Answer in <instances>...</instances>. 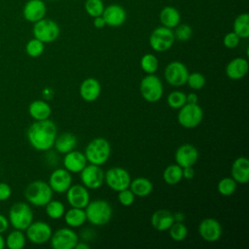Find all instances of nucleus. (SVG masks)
I'll return each instance as SVG.
<instances>
[{
  "mask_svg": "<svg viewBox=\"0 0 249 249\" xmlns=\"http://www.w3.org/2000/svg\"><path fill=\"white\" fill-rule=\"evenodd\" d=\"M163 181L168 185H176L183 179L182 167L177 163L169 164L165 167L162 173Z\"/></svg>",
  "mask_w": 249,
  "mask_h": 249,
  "instance_id": "473e14b6",
  "label": "nucleus"
},
{
  "mask_svg": "<svg viewBox=\"0 0 249 249\" xmlns=\"http://www.w3.org/2000/svg\"><path fill=\"white\" fill-rule=\"evenodd\" d=\"M89 221L93 226H104L112 218L113 209L110 203L105 199L89 200L88 205L84 208Z\"/></svg>",
  "mask_w": 249,
  "mask_h": 249,
  "instance_id": "f03ea898",
  "label": "nucleus"
},
{
  "mask_svg": "<svg viewBox=\"0 0 249 249\" xmlns=\"http://www.w3.org/2000/svg\"><path fill=\"white\" fill-rule=\"evenodd\" d=\"M199 236L207 242H215L220 239L223 233L221 224L214 218H205L198 225Z\"/></svg>",
  "mask_w": 249,
  "mask_h": 249,
  "instance_id": "2eb2a0df",
  "label": "nucleus"
},
{
  "mask_svg": "<svg viewBox=\"0 0 249 249\" xmlns=\"http://www.w3.org/2000/svg\"><path fill=\"white\" fill-rule=\"evenodd\" d=\"M9 225L10 223L8 218L5 215L0 214V233H4L8 230Z\"/></svg>",
  "mask_w": 249,
  "mask_h": 249,
  "instance_id": "de8ad7c7",
  "label": "nucleus"
},
{
  "mask_svg": "<svg viewBox=\"0 0 249 249\" xmlns=\"http://www.w3.org/2000/svg\"><path fill=\"white\" fill-rule=\"evenodd\" d=\"M180 20L181 16L179 11L172 6H166L160 12V21L162 26L172 29L180 23Z\"/></svg>",
  "mask_w": 249,
  "mask_h": 249,
  "instance_id": "cd10ccee",
  "label": "nucleus"
},
{
  "mask_svg": "<svg viewBox=\"0 0 249 249\" xmlns=\"http://www.w3.org/2000/svg\"><path fill=\"white\" fill-rule=\"evenodd\" d=\"M239 42H240V38L233 31L227 33L223 38V45L227 49L236 48L238 46Z\"/></svg>",
  "mask_w": 249,
  "mask_h": 249,
  "instance_id": "c03bdc74",
  "label": "nucleus"
},
{
  "mask_svg": "<svg viewBox=\"0 0 249 249\" xmlns=\"http://www.w3.org/2000/svg\"><path fill=\"white\" fill-rule=\"evenodd\" d=\"M78 239V234L72 228H61L52 233L50 242L53 249H73Z\"/></svg>",
  "mask_w": 249,
  "mask_h": 249,
  "instance_id": "ddd939ff",
  "label": "nucleus"
},
{
  "mask_svg": "<svg viewBox=\"0 0 249 249\" xmlns=\"http://www.w3.org/2000/svg\"><path fill=\"white\" fill-rule=\"evenodd\" d=\"M231 177L237 184H246L249 182V160L246 157H238L232 161Z\"/></svg>",
  "mask_w": 249,
  "mask_h": 249,
  "instance_id": "5701e85b",
  "label": "nucleus"
},
{
  "mask_svg": "<svg viewBox=\"0 0 249 249\" xmlns=\"http://www.w3.org/2000/svg\"><path fill=\"white\" fill-rule=\"evenodd\" d=\"M173 219L174 222H183L185 219V215L182 212H176L173 213Z\"/></svg>",
  "mask_w": 249,
  "mask_h": 249,
  "instance_id": "603ef678",
  "label": "nucleus"
},
{
  "mask_svg": "<svg viewBox=\"0 0 249 249\" xmlns=\"http://www.w3.org/2000/svg\"><path fill=\"white\" fill-rule=\"evenodd\" d=\"M168 233L174 241H182L188 235V229L183 222H174L168 229Z\"/></svg>",
  "mask_w": 249,
  "mask_h": 249,
  "instance_id": "e433bc0d",
  "label": "nucleus"
},
{
  "mask_svg": "<svg viewBox=\"0 0 249 249\" xmlns=\"http://www.w3.org/2000/svg\"><path fill=\"white\" fill-rule=\"evenodd\" d=\"M26 238L33 244L41 245L50 241L53 233L51 226L44 221L32 222L25 230Z\"/></svg>",
  "mask_w": 249,
  "mask_h": 249,
  "instance_id": "f8f14e48",
  "label": "nucleus"
},
{
  "mask_svg": "<svg viewBox=\"0 0 249 249\" xmlns=\"http://www.w3.org/2000/svg\"><path fill=\"white\" fill-rule=\"evenodd\" d=\"M64 221L69 228H79L82 227L87 222V216L84 208L71 207L65 211Z\"/></svg>",
  "mask_w": 249,
  "mask_h": 249,
  "instance_id": "c756f323",
  "label": "nucleus"
},
{
  "mask_svg": "<svg viewBox=\"0 0 249 249\" xmlns=\"http://www.w3.org/2000/svg\"><path fill=\"white\" fill-rule=\"evenodd\" d=\"M205 83H206V80L204 75H202L199 72H193V73H189L186 84H188V86L191 89L195 90H198L205 86Z\"/></svg>",
  "mask_w": 249,
  "mask_h": 249,
  "instance_id": "a19ab883",
  "label": "nucleus"
},
{
  "mask_svg": "<svg viewBox=\"0 0 249 249\" xmlns=\"http://www.w3.org/2000/svg\"><path fill=\"white\" fill-rule=\"evenodd\" d=\"M56 135L57 127L50 119L35 121L29 125L26 132L30 146L41 152L48 151L53 147Z\"/></svg>",
  "mask_w": 249,
  "mask_h": 249,
  "instance_id": "f257e3e1",
  "label": "nucleus"
},
{
  "mask_svg": "<svg viewBox=\"0 0 249 249\" xmlns=\"http://www.w3.org/2000/svg\"><path fill=\"white\" fill-rule=\"evenodd\" d=\"M79 92L83 100L86 102H93L100 96L101 85L95 78H87L81 83Z\"/></svg>",
  "mask_w": 249,
  "mask_h": 249,
  "instance_id": "aec40b11",
  "label": "nucleus"
},
{
  "mask_svg": "<svg viewBox=\"0 0 249 249\" xmlns=\"http://www.w3.org/2000/svg\"><path fill=\"white\" fill-rule=\"evenodd\" d=\"M175 162L183 167L194 166L198 159V151L193 144H183L179 146L174 155Z\"/></svg>",
  "mask_w": 249,
  "mask_h": 249,
  "instance_id": "a211bd4d",
  "label": "nucleus"
},
{
  "mask_svg": "<svg viewBox=\"0 0 249 249\" xmlns=\"http://www.w3.org/2000/svg\"><path fill=\"white\" fill-rule=\"evenodd\" d=\"M130 181L131 177L129 172L120 166L111 167L104 173V182L115 192L129 188Z\"/></svg>",
  "mask_w": 249,
  "mask_h": 249,
  "instance_id": "9d476101",
  "label": "nucleus"
},
{
  "mask_svg": "<svg viewBox=\"0 0 249 249\" xmlns=\"http://www.w3.org/2000/svg\"><path fill=\"white\" fill-rule=\"evenodd\" d=\"M106 22V25L111 27H118L124 23L126 19L125 10L119 4H111L104 8L101 15Z\"/></svg>",
  "mask_w": 249,
  "mask_h": 249,
  "instance_id": "6ab92c4d",
  "label": "nucleus"
},
{
  "mask_svg": "<svg viewBox=\"0 0 249 249\" xmlns=\"http://www.w3.org/2000/svg\"><path fill=\"white\" fill-rule=\"evenodd\" d=\"M47 7L42 0H29L25 3L22 15L23 18L29 22H36L45 18Z\"/></svg>",
  "mask_w": 249,
  "mask_h": 249,
  "instance_id": "412c9836",
  "label": "nucleus"
},
{
  "mask_svg": "<svg viewBox=\"0 0 249 249\" xmlns=\"http://www.w3.org/2000/svg\"><path fill=\"white\" fill-rule=\"evenodd\" d=\"M77 143V137L73 133L63 132L59 135H56L53 146L58 153L66 154L72 150H75Z\"/></svg>",
  "mask_w": 249,
  "mask_h": 249,
  "instance_id": "bb28decb",
  "label": "nucleus"
},
{
  "mask_svg": "<svg viewBox=\"0 0 249 249\" xmlns=\"http://www.w3.org/2000/svg\"><path fill=\"white\" fill-rule=\"evenodd\" d=\"M42 95H43L44 100L49 101V100H51V99L53 97L54 91H53V89H51V88H45V89L42 90Z\"/></svg>",
  "mask_w": 249,
  "mask_h": 249,
  "instance_id": "8fccbe9b",
  "label": "nucleus"
},
{
  "mask_svg": "<svg viewBox=\"0 0 249 249\" xmlns=\"http://www.w3.org/2000/svg\"><path fill=\"white\" fill-rule=\"evenodd\" d=\"M45 51V43L33 38L29 40L25 45V52L30 57H39Z\"/></svg>",
  "mask_w": 249,
  "mask_h": 249,
  "instance_id": "4c0bfd02",
  "label": "nucleus"
},
{
  "mask_svg": "<svg viewBox=\"0 0 249 249\" xmlns=\"http://www.w3.org/2000/svg\"><path fill=\"white\" fill-rule=\"evenodd\" d=\"M12 195V188L5 182H0V201H5L10 198Z\"/></svg>",
  "mask_w": 249,
  "mask_h": 249,
  "instance_id": "a18cd8bd",
  "label": "nucleus"
},
{
  "mask_svg": "<svg viewBox=\"0 0 249 249\" xmlns=\"http://www.w3.org/2000/svg\"><path fill=\"white\" fill-rule=\"evenodd\" d=\"M63 165L70 173H80L81 170L88 164V160L83 152L72 150L64 154Z\"/></svg>",
  "mask_w": 249,
  "mask_h": 249,
  "instance_id": "4be33fe9",
  "label": "nucleus"
},
{
  "mask_svg": "<svg viewBox=\"0 0 249 249\" xmlns=\"http://www.w3.org/2000/svg\"><path fill=\"white\" fill-rule=\"evenodd\" d=\"M232 29L240 39H247L249 37V15L247 13L238 15L233 21Z\"/></svg>",
  "mask_w": 249,
  "mask_h": 249,
  "instance_id": "7c9ffc66",
  "label": "nucleus"
},
{
  "mask_svg": "<svg viewBox=\"0 0 249 249\" xmlns=\"http://www.w3.org/2000/svg\"><path fill=\"white\" fill-rule=\"evenodd\" d=\"M65 193L67 202L71 207L85 208L90 200L89 189L84 185H71Z\"/></svg>",
  "mask_w": 249,
  "mask_h": 249,
  "instance_id": "f3484780",
  "label": "nucleus"
},
{
  "mask_svg": "<svg viewBox=\"0 0 249 249\" xmlns=\"http://www.w3.org/2000/svg\"><path fill=\"white\" fill-rule=\"evenodd\" d=\"M173 223V213L167 209H159L152 214L151 225L159 231H168Z\"/></svg>",
  "mask_w": 249,
  "mask_h": 249,
  "instance_id": "393cba45",
  "label": "nucleus"
},
{
  "mask_svg": "<svg viewBox=\"0 0 249 249\" xmlns=\"http://www.w3.org/2000/svg\"><path fill=\"white\" fill-rule=\"evenodd\" d=\"M49 1H55V0H49Z\"/></svg>",
  "mask_w": 249,
  "mask_h": 249,
  "instance_id": "6e6d98bb",
  "label": "nucleus"
},
{
  "mask_svg": "<svg viewBox=\"0 0 249 249\" xmlns=\"http://www.w3.org/2000/svg\"><path fill=\"white\" fill-rule=\"evenodd\" d=\"M174 41L175 37L172 29L162 25L156 27L149 37V44L151 48L158 53H162L169 50Z\"/></svg>",
  "mask_w": 249,
  "mask_h": 249,
  "instance_id": "1a4fd4ad",
  "label": "nucleus"
},
{
  "mask_svg": "<svg viewBox=\"0 0 249 249\" xmlns=\"http://www.w3.org/2000/svg\"><path fill=\"white\" fill-rule=\"evenodd\" d=\"M26 236L23 233V231L15 229L10 231L5 238V246L9 249H21L25 246Z\"/></svg>",
  "mask_w": 249,
  "mask_h": 249,
  "instance_id": "2f4dec72",
  "label": "nucleus"
},
{
  "mask_svg": "<svg viewBox=\"0 0 249 249\" xmlns=\"http://www.w3.org/2000/svg\"><path fill=\"white\" fill-rule=\"evenodd\" d=\"M93 25L97 29H101V28L105 27L106 26V22H105L103 17L102 16H98V17L93 18Z\"/></svg>",
  "mask_w": 249,
  "mask_h": 249,
  "instance_id": "09e8293b",
  "label": "nucleus"
},
{
  "mask_svg": "<svg viewBox=\"0 0 249 249\" xmlns=\"http://www.w3.org/2000/svg\"><path fill=\"white\" fill-rule=\"evenodd\" d=\"M178 110L177 121L185 128H195L203 120V110L197 103H186Z\"/></svg>",
  "mask_w": 249,
  "mask_h": 249,
  "instance_id": "0eeeda50",
  "label": "nucleus"
},
{
  "mask_svg": "<svg viewBox=\"0 0 249 249\" xmlns=\"http://www.w3.org/2000/svg\"><path fill=\"white\" fill-rule=\"evenodd\" d=\"M32 33L34 38L42 41L43 43H52L58 38L60 28L54 20L44 18L34 22Z\"/></svg>",
  "mask_w": 249,
  "mask_h": 249,
  "instance_id": "6e6552de",
  "label": "nucleus"
},
{
  "mask_svg": "<svg viewBox=\"0 0 249 249\" xmlns=\"http://www.w3.org/2000/svg\"><path fill=\"white\" fill-rule=\"evenodd\" d=\"M129 189L135 196L145 197L153 192V183L146 177H136L131 179Z\"/></svg>",
  "mask_w": 249,
  "mask_h": 249,
  "instance_id": "c85d7f7f",
  "label": "nucleus"
},
{
  "mask_svg": "<svg viewBox=\"0 0 249 249\" xmlns=\"http://www.w3.org/2000/svg\"><path fill=\"white\" fill-rule=\"evenodd\" d=\"M48 184L53 192L57 194L65 193L72 185V175L65 168H56L51 173Z\"/></svg>",
  "mask_w": 249,
  "mask_h": 249,
  "instance_id": "dca6fc26",
  "label": "nucleus"
},
{
  "mask_svg": "<svg viewBox=\"0 0 249 249\" xmlns=\"http://www.w3.org/2000/svg\"><path fill=\"white\" fill-rule=\"evenodd\" d=\"M182 174H183V178H185L187 180H192L195 177V169L193 166L183 167Z\"/></svg>",
  "mask_w": 249,
  "mask_h": 249,
  "instance_id": "49530a36",
  "label": "nucleus"
},
{
  "mask_svg": "<svg viewBox=\"0 0 249 249\" xmlns=\"http://www.w3.org/2000/svg\"><path fill=\"white\" fill-rule=\"evenodd\" d=\"M135 199L134 194L129 188L118 192V200L123 206H130Z\"/></svg>",
  "mask_w": 249,
  "mask_h": 249,
  "instance_id": "37998d69",
  "label": "nucleus"
},
{
  "mask_svg": "<svg viewBox=\"0 0 249 249\" xmlns=\"http://www.w3.org/2000/svg\"><path fill=\"white\" fill-rule=\"evenodd\" d=\"M174 33V37L176 40L181 41V42H185L191 39L192 35H193V29L189 24H178L175 27V31H173Z\"/></svg>",
  "mask_w": 249,
  "mask_h": 249,
  "instance_id": "79ce46f5",
  "label": "nucleus"
},
{
  "mask_svg": "<svg viewBox=\"0 0 249 249\" xmlns=\"http://www.w3.org/2000/svg\"><path fill=\"white\" fill-rule=\"evenodd\" d=\"M140 66L146 74H154L159 67L158 57L153 53H145L140 59Z\"/></svg>",
  "mask_w": 249,
  "mask_h": 249,
  "instance_id": "f704fd0d",
  "label": "nucleus"
},
{
  "mask_svg": "<svg viewBox=\"0 0 249 249\" xmlns=\"http://www.w3.org/2000/svg\"><path fill=\"white\" fill-rule=\"evenodd\" d=\"M5 247V238L3 237L2 233H0V249H3Z\"/></svg>",
  "mask_w": 249,
  "mask_h": 249,
  "instance_id": "5fc2aeb1",
  "label": "nucleus"
},
{
  "mask_svg": "<svg viewBox=\"0 0 249 249\" xmlns=\"http://www.w3.org/2000/svg\"><path fill=\"white\" fill-rule=\"evenodd\" d=\"M53 190L47 182L35 180L26 186L24 197L30 204L42 207L53 198Z\"/></svg>",
  "mask_w": 249,
  "mask_h": 249,
  "instance_id": "20e7f679",
  "label": "nucleus"
},
{
  "mask_svg": "<svg viewBox=\"0 0 249 249\" xmlns=\"http://www.w3.org/2000/svg\"><path fill=\"white\" fill-rule=\"evenodd\" d=\"M75 248L76 249H89V245L87 242L81 241V242H77Z\"/></svg>",
  "mask_w": 249,
  "mask_h": 249,
  "instance_id": "864d4df0",
  "label": "nucleus"
},
{
  "mask_svg": "<svg viewBox=\"0 0 249 249\" xmlns=\"http://www.w3.org/2000/svg\"><path fill=\"white\" fill-rule=\"evenodd\" d=\"M80 177L83 185L90 190H97L104 183V171L96 164H87L81 170Z\"/></svg>",
  "mask_w": 249,
  "mask_h": 249,
  "instance_id": "4468645a",
  "label": "nucleus"
},
{
  "mask_svg": "<svg viewBox=\"0 0 249 249\" xmlns=\"http://www.w3.org/2000/svg\"><path fill=\"white\" fill-rule=\"evenodd\" d=\"M186 101L187 103H197L198 96L196 95V93L191 92L189 94H186Z\"/></svg>",
  "mask_w": 249,
  "mask_h": 249,
  "instance_id": "3c124183",
  "label": "nucleus"
},
{
  "mask_svg": "<svg viewBox=\"0 0 249 249\" xmlns=\"http://www.w3.org/2000/svg\"><path fill=\"white\" fill-rule=\"evenodd\" d=\"M33 211L28 203L18 201L10 207L8 220L14 229L25 231L33 222Z\"/></svg>",
  "mask_w": 249,
  "mask_h": 249,
  "instance_id": "39448f33",
  "label": "nucleus"
},
{
  "mask_svg": "<svg viewBox=\"0 0 249 249\" xmlns=\"http://www.w3.org/2000/svg\"><path fill=\"white\" fill-rule=\"evenodd\" d=\"M84 154L88 162L102 165L110 158L111 145L107 139L103 137H96L88 143Z\"/></svg>",
  "mask_w": 249,
  "mask_h": 249,
  "instance_id": "7ed1b4c3",
  "label": "nucleus"
},
{
  "mask_svg": "<svg viewBox=\"0 0 249 249\" xmlns=\"http://www.w3.org/2000/svg\"><path fill=\"white\" fill-rule=\"evenodd\" d=\"M236 189H237V183L231 177L222 178L217 185L218 192L224 196H230L233 195Z\"/></svg>",
  "mask_w": 249,
  "mask_h": 249,
  "instance_id": "c9c22d12",
  "label": "nucleus"
},
{
  "mask_svg": "<svg viewBox=\"0 0 249 249\" xmlns=\"http://www.w3.org/2000/svg\"><path fill=\"white\" fill-rule=\"evenodd\" d=\"M45 211L49 218L57 220L63 217L65 213V207L64 204L57 199H51L46 205H45Z\"/></svg>",
  "mask_w": 249,
  "mask_h": 249,
  "instance_id": "72a5a7b5",
  "label": "nucleus"
},
{
  "mask_svg": "<svg viewBox=\"0 0 249 249\" xmlns=\"http://www.w3.org/2000/svg\"><path fill=\"white\" fill-rule=\"evenodd\" d=\"M139 90L144 100L155 103L162 97L163 86L158 76L155 74H147L140 82Z\"/></svg>",
  "mask_w": 249,
  "mask_h": 249,
  "instance_id": "423d86ee",
  "label": "nucleus"
},
{
  "mask_svg": "<svg viewBox=\"0 0 249 249\" xmlns=\"http://www.w3.org/2000/svg\"><path fill=\"white\" fill-rule=\"evenodd\" d=\"M249 64L248 60L244 57H235L229 61L226 66V74L227 76L233 81L241 80L245 77L248 72Z\"/></svg>",
  "mask_w": 249,
  "mask_h": 249,
  "instance_id": "b1692460",
  "label": "nucleus"
},
{
  "mask_svg": "<svg viewBox=\"0 0 249 249\" xmlns=\"http://www.w3.org/2000/svg\"><path fill=\"white\" fill-rule=\"evenodd\" d=\"M28 113L35 121H43L50 118L52 114L51 105L44 99L33 100L28 106Z\"/></svg>",
  "mask_w": 249,
  "mask_h": 249,
  "instance_id": "a878e982",
  "label": "nucleus"
},
{
  "mask_svg": "<svg viewBox=\"0 0 249 249\" xmlns=\"http://www.w3.org/2000/svg\"><path fill=\"white\" fill-rule=\"evenodd\" d=\"M166 102L170 108L180 109L183 105L187 103L186 93L181 90H173L167 95Z\"/></svg>",
  "mask_w": 249,
  "mask_h": 249,
  "instance_id": "58836bf2",
  "label": "nucleus"
},
{
  "mask_svg": "<svg viewBox=\"0 0 249 249\" xmlns=\"http://www.w3.org/2000/svg\"><path fill=\"white\" fill-rule=\"evenodd\" d=\"M165 81L172 87H182L187 83L189 70L187 66L178 60L169 62L163 72Z\"/></svg>",
  "mask_w": 249,
  "mask_h": 249,
  "instance_id": "9b49d317",
  "label": "nucleus"
},
{
  "mask_svg": "<svg viewBox=\"0 0 249 249\" xmlns=\"http://www.w3.org/2000/svg\"><path fill=\"white\" fill-rule=\"evenodd\" d=\"M104 8L105 7L102 0H86L85 2L86 13L91 18L101 16Z\"/></svg>",
  "mask_w": 249,
  "mask_h": 249,
  "instance_id": "ea45409f",
  "label": "nucleus"
}]
</instances>
